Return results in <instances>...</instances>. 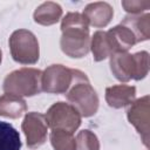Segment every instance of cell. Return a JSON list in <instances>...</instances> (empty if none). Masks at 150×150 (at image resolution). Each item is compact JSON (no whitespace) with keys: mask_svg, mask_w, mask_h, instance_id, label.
<instances>
[{"mask_svg":"<svg viewBox=\"0 0 150 150\" xmlns=\"http://www.w3.org/2000/svg\"><path fill=\"white\" fill-rule=\"evenodd\" d=\"M49 139L55 150H76V139L71 132L54 129L49 135Z\"/></svg>","mask_w":150,"mask_h":150,"instance_id":"obj_17","label":"cell"},{"mask_svg":"<svg viewBox=\"0 0 150 150\" xmlns=\"http://www.w3.org/2000/svg\"><path fill=\"white\" fill-rule=\"evenodd\" d=\"M67 100L83 117H90L96 114L98 109V96L95 89L91 87L88 76L75 69L74 81L66 93Z\"/></svg>","mask_w":150,"mask_h":150,"instance_id":"obj_3","label":"cell"},{"mask_svg":"<svg viewBox=\"0 0 150 150\" xmlns=\"http://www.w3.org/2000/svg\"><path fill=\"white\" fill-rule=\"evenodd\" d=\"M27 110V104L23 98L13 94H4L0 96V116L9 118H19Z\"/></svg>","mask_w":150,"mask_h":150,"instance_id":"obj_13","label":"cell"},{"mask_svg":"<svg viewBox=\"0 0 150 150\" xmlns=\"http://www.w3.org/2000/svg\"><path fill=\"white\" fill-rule=\"evenodd\" d=\"M129 122L136 128L145 146H149V96L145 95L131 103L127 111Z\"/></svg>","mask_w":150,"mask_h":150,"instance_id":"obj_9","label":"cell"},{"mask_svg":"<svg viewBox=\"0 0 150 150\" xmlns=\"http://www.w3.org/2000/svg\"><path fill=\"white\" fill-rule=\"evenodd\" d=\"M47 124L49 128L64 130L68 132H74L81 124V115L69 103L56 102L54 103L45 115Z\"/></svg>","mask_w":150,"mask_h":150,"instance_id":"obj_6","label":"cell"},{"mask_svg":"<svg viewBox=\"0 0 150 150\" xmlns=\"http://www.w3.org/2000/svg\"><path fill=\"white\" fill-rule=\"evenodd\" d=\"M42 71L35 68H21L8 74L4 81V90L16 96H34L41 88Z\"/></svg>","mask_w":150,"mask_h":150,"instance_id":"obj_4","label":"cell"},{"mask_svg":"<svg viewBox=\"0 0 150 150\" xmlns=\"http://www.w3.org/2000/svg\"><path fill=\"white\" fill-rule=\"evenodd\" d=\"M82 15L88 21V25H91L97 28L105 27L112 19L114 9L107 2H91L86 6Z\"/></svg>","mask_w":150,"mask_h":150,"instance_id":"obj_10","label":"cell"},{"mask_svg":"<svg viewBox=\"0 0 150 150\" xmlns=\"http://www.w3.org/2000/svg\"><path fill=\"white\" fill-rule=\"evenodd\" d=\"M90 48L93 52L94 60L96 62H100L114 54L112 46L110 43L107 32L104 30H97L94 33L90 41Z\"/></svg>","mask_w":150,"mask_h":150,"instance_id":"obj_15","label":"cell"},{"mask_svg":"<svg viewBox=\"0 0 150 150\" xmlns=\"http://www.w3.org/2000/svg\"><path fill=\"white\" fill-rule=\"evenodd\" d=\"M75 69L62 64H52L45 69L41 79V88L49 94H66L74 81Z\"/></svg>","mask_w":150,"mask_h":150,"instance_id":"obj_7","label":"cell"},{"mask_svg":"<svg viewBox=\"0 0 150 150\" xmlns=\"http://www.w3.org/2000/svg\"><path fill=\"white\" fill-rule=\"evenodd\" d=\"M121 25L125 26L134 34L136 42L145 41L150 36V14L134 15L130 14L123 19Z\"/></svg>","mask_w":150,"mask_h":150,"instance_id":"obj_12","label":"cell"},{"mask_svg":"<svg viewBox=\"0 0 150 150\" xmlns=\"http://www.w3.org/2000/svg\"><path fill=\"white\" fill-rule=\"evenodd\" d=\"M21 141L16 129L7 123L0 121V150H20Z\"/></svg>","mask_w":150,"mask_h":150,"instance_id":"obj_16","label":"cell"},{"mask_svg":"<svg viewBox=\"0 0 150 150\" xmlns=\"http://www.w3.org/2000/svg\"><path fill=\"white\" fill-rule=\"evenodd\" d=\"M136 88L128 84H116L105 89V101L109 107L120 109L134 102Z\"/></svg>","mask_w":150,"mask_h":150,"instance_id":"obj_11","label":"cell"},{"mask_svg":"<svg viewBox=\"0 0 150 150\" xmlns=\"http://www.w3.org/2000/svg\"><path fill=\"white\" fill-rule=\"evenodd\" d=\"M122 6L124 7V9L128 12V13H131V14H137V13H141L145 9H148L150 7V1H146V0H136V1H122Z\"/></svg>","mask_w":150,"mask_h":150,"instance_id":"obj_19","label":"cell"},{"mask_svg":"<svg viewBox=\"0 0 150 150\" xmlns=\"http://www.w3.org/2000/svg\"><path fill=\"white\" fill-rule=\"evenodd\" d=\"M1 56H2V55H1V50H0V63H1Z\"/></svg>","mask_w":150,"mask_h":150,"instance_id":"obj_20","label":"cell"},{"mask_svg":"<svg viewBox=\"0 0 150 150\" xmlns=\"http://www.w3.org/2000/svg\"><path fill=\"white\" fill-rule=\"evenodd\" d=\"M11 54L14 61L22 64H34L40 56L36 36L27 29H18L9 38Z\"/></svg>","mask_w":150,"mask_h":150,"instance_id":"obj_5","label":"cell"},{"mask_svg":"<svg viewBox=\"0 0 150 150\" xmlns=\"http://www.w3.org/2000/svg\"><path fill=\"white\" fill-rule=\"evenodd\" d=\"M21 128L26 136L28 148L36 149L46 142L48 124L45 115L35 111L26 114Z\"/></svg>","mask_w":150,"mask_h":150,"instance_id":"obj_8","label":"cell"},{"mask_svg":"<svg viewBox=\"0 0 150 150\" xmlns=\"http://www.w3.org/2000/svg\"><path fill=\"white\" fill-rule=\"evenodd\" d=\"M76 150H100L97 136L90 130H82L76 137Z\"/></svg>","mask_w":150,"mask_h":150,"instance_id":"obj_18","label":"cell"},{"mask_svg":"<svg viewBox=\"0 0 150 150\" xmlns=\"http://www.w3.org/2000/svg\"><path fill=\"white\" fill-rule=\"evenodd\" d=\"M62 16V8L59 4L47 1L41 4L34 12V21L42 26L56 23Z\"/></svg>","mask_w":150,"mask_h":150,"instance_id":"obj_14","label":"cell"},{"mask_svg":"<svg viewBox=\"0 0 150 150\" xmlns=\"http://www.w3.org/2000/svg\"><path fill=\"white\" fill-rule=\"evenodd\" d=\"M110 69L121 82L142 80L149 71V54L148 52H138L135 54L127 52L116 53L110 56Z\"/></svg>","mask_w":150,"mask_h":150,"instance_id":"obj_2","label":"cell"},{"mask_svg":"<svg viewBox=\"0 0 150 150\" xmlns=\"http://www.w3.org/2000/svg\"><path fill=\"white\" fill-rule=\"evenodd\" d=\"M61 32L60 46L66 55L79 59L88 54L90 49L89 25L81 13H68L62 19Z\"/></svg>","mask_w":150,"mask_h":150,"instance_id":"obj_1","label":"cell"}]
</instances>
